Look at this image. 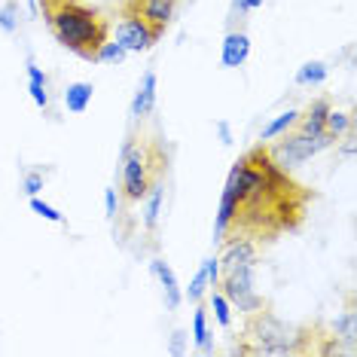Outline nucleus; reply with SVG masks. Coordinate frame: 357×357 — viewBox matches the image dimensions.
I'll list each match as a JSON object with an SVG mask.
<instances>
[{"instance_id":"nucleus-1","label":"nucleus","mask_w":357,"mask_h":357,"mask_svg":"<svg viewBox=\"0 0 357 357\" xmlns=\"http://www.w3.org/2000/svg\"><path fill=\"white\" fill-rule=\"evenodd\" d=\"M314 205V192L290 172L278 168L263 141L232 162L214 217V248L245 238L272 245L281 235L299 232Z\"/></svg>"},{"instance_id":"nucleus-2","label":"nucleus","mask_w":357,"mask_h":357,"mask_svg":"<svg viewBox=\"0 0 357 357\" xmlns=\"http://www.w3.org/2000/svg\"><path fill=\"white\" fill-rule=\"evenodd\" d=\"M40 15L55 43L83 61L95 64L101 43L110 40V22L86 0H40Z\"/></svg>"},{"instance_id":"nucleus-3","label":"nucleus","mask_w":357,"mask_h":357,"mask_svg":"<svg viewBox=\"0 0 357 357\" xmlns=\"http://www.w3.org/2000/svg\"><path fill=\"white\" fill-rule=\"evenodd\" d=\"M324 336L321 327H294L281 321L272 312V305H259L257 312L245 314V324L238 330L235 354H254V357H287V354H318V339Z\"/></svg>"},{"instance_id":"nucleus-4","label":"nucleus","mask_w":357,"mask_h":357,"mask_svg":"<svg viewBox=\"0 0 357 357\" xmlns=\"http://www.w3.org/2000/svg\"><path fill=\"white\" fill-rule=\"evenodd\" d=\"M168 172V150L162 147L159 137H147L132 132L119 150V183H123V199L137 205L144 192L150 190L153 177Z\"/></svg>"},{"instance_id":"nucleus-5","label":"nucleus","mask_w":357,"mask_h":357,"mask_svg":"<svg viewBox=\"0 0 357 357\" xmlns=\"http://www.w3.org/2000/svg\"><path fill=\"white\" fill-rule=\"evenodd\" d=\"M330 147H336V137L327 135V132L318 135V137L303 135V132H284V135H278L275 144L266 141V150H269L272 162L278 168H284V172H294V168H299L303 162L314 159L318 153L330 150Z\"/></svg>"},{"instance_id":"nucleus-6","label":"nucleus","mask_w":357,"mask_h":357,"mask_svg":"<svg viewBox=\"0 0 357 357\" xmlns=\"http://www.w3.org/2000/svg\"><path fill=\"white\" fill-rule=\"evenodd\" d=\"M257 263H241L229 272H220V284L217 290L232 303V312H241V314H250L257 312L259 305H266V299L257 294Z\"/></svg>"},{"instance_id":"nucleus-7","label":"nucleus","mask_w":357,"mask_h":357,"mask_svg":"<svg viewBox=\"0 0 357 357\" xmlns=\"http://www.w3.org/2000/svg\"><path fill=\"white\" fill-rule=\"evenodd\" d=\"M177 6L181 0H119V13L137 15L144 25H150L159 37H165V31L172 28Z\"/></svg>"},{"instance_id":"nucleus-8","label":"nucleus","mask_w":357,"mask_h":357,"mask_svg":"<svg viewBox=\"0 0 357 357\" xmlns=\"http://www.w3.org/2000/svg\"><path fill=\"white\" fill-rule=\"evenodd\" d=\"M159 34L153 31L150 25H144L137 15H128V13H119V22H116V43H123L128 55L132 52H150L153 46L159 43Z\"/></svg>"},{"instance_id":"nucleus-9","label":"nucleus","mask_w":357,"mask_h":357,"mask_svg":"<svg viewBox=\"0 0 357 357\" xmlns=\"http://www.w3.org/2000/svg\"><path fill=\"white\" fill-rule=\"evenodd\" d=\"M156 101H159V77H156V70H153V68H147L141 74V83H137V89H135L132 107H128L132 126H141L147 116H153Z\"/></svg>"},{"instance_id":"nucleus-10","label":"nucleus","mask_w":357,"mask_h":357,"mask_svg":"<svg viewBox=\"0 0 357 357\" xmlns=\"http://www.w3.org/2000/svg\"><path fill=\"white\" fill-rule=\"evenodd\" d=\"M141 205V220H144V232L156 235L159 232V217H162V205H165V174L153 177L150 190L144 192V199L137 202Z\"/></svg>"},{"instance_id":"nucleus-11","label":"nucleus","mask_w":357,"mask_h":357,"mask_svg":"<svg viewBox=\"0 0 357 357\" xmlns=\"http://www.w3.org/2000/svg\"><path fill=\"white\" fill-rule=\"evenodd\" d=\"M150 275L159 281L162 299H165V308H168V312H177V308L183 305V290H181V281H177L174 269L162 257H153L150 259Z\"/></svg>"},{"instance_id":"nucleus-12","label":"nucleus","mask_w":357,"mask_h":357,"mask_svg":"<svg viewBox=\"0 0 357 357\" xmlns=\"http://www.w3.org/2000/svg\"><path fill=\"white\" fill-rule=\"evenodd\" d=\"M250 59V37L245 28H232L226 31L223 43H220V64L223 68H241Z\"/></svg>"},{"instance_id":"nucleus-13","label":"nucleus","mask_w":357,"mask_h":357,"mask_svg":"<svg viewBox=\"0 0 357 357\" xmlns=\"http://www.w3.org/2000/svg\"><path fill=\"white\" fill-rule=\"evenodd\" d=\"M330 333L339 345H342L345 354H354L357 348V308H354V299H348L345 312L336 314V321L330 324Z\"/></svg>"},{"instance_id":"nucleus-14","label":"nucleus","mask_w":357,"mask_h":357,"mask_svg":"<svg viewBox=\"0 0 357 357\" xmlns=\"http://www.w3.org/2000/svg\"><path fill=\"white\" fill-rule=\"evenodd\" d=\"M330 107H333V101L327 98V95L314 98L305 110H299V119H296V126H294V128H296V132H303V135H312V137L324 135V123H327Z\"/></svg>"},{"instance_id":"nucleus-15","label":"nucleus","mask_w":357,"mask_h":357,"mask_svg":"<svg viewBox=\"0 0 357 357\" xmlns=\"http://www.w3.org/2000/svg\"><path fill=\"white\" fill-rule=\"evenodd\" d=\"M214 333L208 327V305L196 303V314H192V342H196L199 354H214Z\"/></svg>"},{"instance_id":"nucleus-16","label":"nucleus","mask_w":357,"mask_h":357,"mask_svg":"<svg viewBox=\"0 0 357 357\" xmlns=\"http://www.w3.org/2000/svg\"><path fill=\"white\" fill-rule=\"evenodd\" d=\"M92 95H95V86L86 83V79H77V83H68V89H64V107H68V113H86L89 104H92Z\"/></svg>"},{"instance_id":"nucleus-17","label":"nucleus","mask_w":357,"mask_h":357,"mask_svg":"<svg viewBox=\"0 0 357 357\" xmlns=\"http://www.w3.org/2000/svg\"><path fill=\"white\" fill-rule=\"evenodd\" d=\"M327 77H330V68H327V61H305L303 68L296 70V77H294V83L299 89H318L327 83Z\"/></svg>"},{"instance_id":"nucleus-18","label":"nucleus","mask_w":357,"mask_h":357,"mask_svg":"<svg viewBox=\"0 0 357 357\" xmlns=\"http://www.w3.org/2000/svg\"><path fill=\"white\" fill-rule=\"evenodd\" d=\"M296 119H299V110H287V113H281V116H275V119H269V123L263 126V132H259V141H275L278 135H284V132H290V128L296 126Z\"/></svg>"},{"instance_id":"nucleus-19","label":"nucleus","mask_w":357,"mask_h":357,"mask_svg":"<svg viewBox=\"0 0 357 357\" xmlns=\"http://www.w3.org/2000/svg\"><path fill=\"white\" fill-rule=\"evenodd\" d=\"M354 128V113H345V110H336V107H330L327 113V123H324V132L333 135L339 141L345 132H351Z\"/></svg>"},{"instance_id":"nucleus-20","label":"nucleus","mask_w":357,"mask_h":357,"mask_svg":"<svg viewBox=\"0 0 357 357\" xmlns=\"http://www.w3.org/2000/svg\"><path fill=\"white\" fill-rule=\"evenodd\" d=\"M208 303H211V308H214V318H217V324H220L223 330H232V303L226 299L220 290H208Z\"/></svg>"},{"instance_id":"nucleus-21","label":"nucleus","mask_w":357,"mask_h":357,"mask_svg":"<svg viewBox=\"0 0 357 357\" xmlns=\"http://www.w3.org/2000/svg\"><path fill=\"white\" fill-rule=\"evenodd\" d=\"M205 296H208V275H205V263H199V269H196V275H192L190 287L183 290V299L196 305V303H202Z\"/></svg>"},{"instance_id":"nucleus-22","label":"nucleus","mask_w":357,"mask_h":357,"mask_svg":"<svg viewBox=\"0 0 357 357\" xmlns=\"http://www.w3.org/2000/svg\"><path fill=\"white\" fill-rule=\"evenodd\" d=\"M128 59V50L123 43H116V40H107V43H101L98 55H95V64H123Z\"/></svg>"},{"instance_id":"nucleus-23","label":"nucleus","mask_w":357,"mask_h":357,"mask_svg":"<svg viewBox=\"0 0 357 357\" xmlns=\"http://www.w3.org/2000/svg\"><path fill=\"white\" fill-rule=\"evenodd\" d=\"M28 208L34 211L37 217H43V220H50V223H55V226H64V214L55 205H50V202H43L40 196H31L28 199Z\"/></svg>"},{"instance_id":"nucleus-24","label":"nucleus","mask_w":357,"mask_h":357,"mask_svg":"<svg viewBox=\"0 0 357 357\" xmlns=\"http://www.w3.org/2000/svg\"><path fill=\"white\" fill-rule=\"evenodd\" d=\"M0 31H3L6 37H13L15 31H19V0H6V3L0 6Z\"/></svg>"},{"instance_id":"nucleus-25","label":"nucleus","mask_w":357,"mask_h":357,"mask_svg":"<svg viewBox=\"0 0 357 357\" xmlns=\"http://www.w3.org/2000/svg\"><path fill=\"white\" fill-rule=\"evenodd\" d=\"M46 177L50 174H43V172H25L22 174V192L31 199V196H40V190L46 186Z\"/></svg>"},{"instance_id":"nucleus-26","label":"nucleus","mask_w":357,"mask_h":357,"mask_svg":"<svg viewBox=\"0 0 357 357\" xmlns=\"http://www.w3.org/2000/svg\"><path fill=\"white\" fill-rule=\"evenodd\" d=\"M205 275H208V290H214L220 284V257H205Z\"/></svg>"},{"instance_id":"nucleus-27","label":"nucleus","mask_w":357,"mask_h":357,"mask_svg":"<svg viewBox=\"0 0 357 357\" xmlns=\"http://www.w3.org/2000/svg\"><path fill=\"white\" fill-rule=\"evenodd\" d=\"M248 3H245V0H232V3H229V31L235 28V22H238V28L241 25H245V19H248Z\"/></svg>"},{"instance_id":"nucleus-28","label":"nucleus","mask_w":357,"mask_h":357,"mask_svg":"<svg viewBox=\"0 0 357 357\" xmlns=\"http://www.w3.org/2000/svg\"><path fill=\"white\" fill-rule=\"evenodd\" d=\"M116 214H119V196H116V190H104V217L113 223L116 220Z\"/></svg>"},{"instance_id":"nucleus-29","label":"nucleus","mask_w":357,"mask_h":357,"mask_svg":"<svg viewBox=\"0 0 357 357\" xmlns=\"http://www.w3.org/2000/svg\"><path fill=\"white\" fill-rule=\"evenodd\" d=\"M186 330H174L172 333V342H168V354H174V357H181V354H186Z\"/></svg>"},{"instance_id":"nucleus-30","label":"nucleus","mask_w":357,"mask_h":357,"mask_svg":"<svg viewBox=\"0 0 357 357\" xmlns=\"http://www.w3.org/2000/svg\"><path fill=\"white\" fill-rule=\"evenodd\" d=\"M25 74H28V83L50 86V77L43 74V68H37V64H34V59H28V64H25Z\"/></svg>"},{"instance_id":"nucleus-31","label":"nucleus","mask_w":357,"mask_h":357,"mask_svg":"<svg viewBox=\"0 0 357 357\" xmlns=\"http://www.w3.org/2000/svg\"><path fill=\"white\" fill-rule=\"evenodd\" d=\"M214 132H217V137H220L223 147H232V126H229V119H214Z\"/></svg>"},{"instance_id":"nucleus-32","label":"nucleus","mask_w":357,"mask_h":357,"mask_svg":"<svg viewBox=\"0 0 357 357\" xmlns=\"http://www.w3.org/2000/svg\"><path fill=\"white\" fill-rule=\"evenodd\" d=\"M25 3H28L31 19H40V0H25Z\"/></svg>"},{"instance_id":"nucleus-33","label":"nucleus","mask_w":357,"mask_h":357,"mask_svg":"<svg viewBox=\"0 0 357 357\" xmlns=\"http://www.w3.org/2000/svg\"><path fill=\"white\" fill-rule=\"evenodd\" d=\"M245 3H248V10H250V13H254V10H259V6H263V3H266V0H245Z\"/></svg>"}]
</instances>
